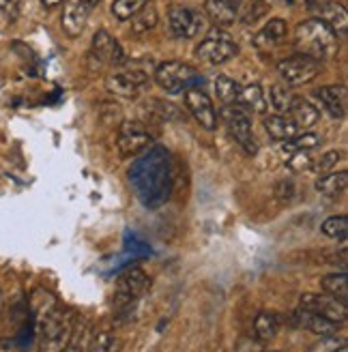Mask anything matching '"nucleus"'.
<instances>
[{
  "label": "nucleus",
  "mask_w": 348,
  "mask_h": 352,
  "mask_svg": "<svg viewBox=\"0 0 348 352\" xmlns=\"http://www.w3.org/2000/svg\"><path fill=\"white\" fill-rule=\"evenodd\" d=\"M239 54V45L228 32L213 26L196 47V56L206 65H226Z\"/></svg>",
  "instance_id": "5"
},
{
  "label": "nucleus",
  "mask_w": 348,
  "mask_h": 352,
  "mask_svg": "<svg viewBox=\"0 0 348 352\" xmlns=\"http://www.w3.org/2000/svg\"><path fill=\"white\" fill-rule=\"evenodd\" d=\"M280 331V316L273 311H260L254 320V338L260 344H269Z\"/></svg>",
  "instance_id": "25"
},
{
  "label": "nucleus",
  "mask_w": 348,
  "mask_h": 352,
  "mask_svg": "<svg viewBox=\"0 0 348 352\" xmlns=\"http://www.w3.org/2000/svg\"><path fill=\"white\" fill-rule=\"evenodd\" d=\"M312 164H314V157H312L307 151H297L290 155V160L286 162L288 170L292 172H303V170H312Z\"/></svg>",
  "instance_id": "37"
},
{
  "label": "nucleus",
  "mask_w": 348,
  "mask_h": 352,
  "mask_svg": "<svg viewBox=\"0 0 348 352\" xmlns=\"http://www.w3.org/2000/svg\"><path fill=\"white\" fill-rule=\"evenodd\" d=\"M168 24L174 37L179 39H194L200 34L204 28V17L200 11L183 7V5H174L168 9Z\"/></svg>",
  "instance_id": "10"
},
{
  "label": "nucleus",
  "mask_w": 348,
  "mask_h": 352,
  "mask_svg": "<svg viewBox=\"0 0 348 352\" xmlns=\"http://www.w3.org/2000/svg\"><path fill=\"white\" fill-rule=\"evenodd\" d=\"M286 114L292 118L294 125L299 127V131H301V129H303V131L312 129V127H314L316 122L320 120L318 108H316L314 103H309L307 99H303V97H292L290 108H288Z\"/></svg>",
  "instance_id": "21"
},
{
  "label": "nucleus",
  "mask_w": 348,
  "mask_h": 352,
  "mask_svg": "<svg viewBox=\"0 0 348 352\" xmlns=\"http://www.w3.org/2000/svg\"><path fill=\"white\" fill-rule=\"evenodd\" d=\"M151 74L142 72V69H131V72H116L106 78V88L112 95L118 97H135L142 88L149 84Z\"/></svg>",
  "instance_id": "14"
},
{
  "label": "nucleus",
  "mask_w": 348,
  "mask_h": 352,
  "mask_svg": "<svg viewBox=\"0 0 348 352\" xmlns=\"http://www.w3.org/2000/svg\"><path fill=\"white\" fill-rule=\"evenodd\" d=\"M157 22H160L157 9H155V5L149 0V3L131 17V30L135 34H144V32H149V30H153L155 26H157Z\"/></svg>",
  "instance_id": "26"
},
{
  "label": "nucleus",
  "mask_w": 348,
  "mask_h": 352,
  "mask_svg": "<svg viewBox=\"0 0 348 352\" xmlns=\"http://www.w3.org/2000/svg\"><path fill=\"white\" fill-rule=\"evenodd\" d=\"M320 286H323L325 294H331V296L338 298V301L348 303V275L344 271L342 273H331V275L323 277Z\"/></svg>",
  "instance_id": "28"
},
{
  "label": "nucleus",
  "mask_w": 348,
  "mask_h": 352,
  "mask_svg": "<svg viewBox=\"0 0 348 352\" xmlns=\"http://www.w3.org/2000/svg\"><path fill=\"white\" fill-rule=\"evenodd\" d=\"M290 101H292V95L288 93L286 86H282V84H273L271 86V91L267 95V103L277 114H286L288 108H290Z\"/></svg>",
  "instance_id": "30"
},
{
  "label": "nucleus",
  "mask_w": 348,
  "mask_h": 352,
  "mask_svg": "<svg viewBox=\"0 0 348 352\" xmlns=\"http://www.w3.org/2000/svg\"><path fill=\"white\" fill-rule=\"evenodd\" d=\"M74 314L63 309L54 298L47 307L39 309V350L41 352H67L74 333Z\"/></svg>",
  "instance_id": "2"
},
{
  "label": "nucleus",
  "mask_w": 348,
  "mask_h": 352,
  "mask_svg": "<svg viewBox=\"0 0 348 352\" xmlns=\"http://www.w3.org/2000/svg\"><path fill=\"white\" fill-rule=\"evenodd\" d=\"M118 346H120V342H118V338L112 336V333H97V336H93L86 352H116Z\"/></svg>",
  "instance_id": "36"
},
{
  "label": "nucleus",
  "mask_w": 348,
  "mask_h": 352,
  "mask_svg": "<svg viewBox=\"0 0 348 352\" xmlns=\"http://www.w3.org/2000/svg\"><path fill=\"white\" fill-rule=\"evenodd\" d=\"M3 307H5V296H3V290H0V318H3Z\"/></svg>",
  "instance_id": "42"
},
{
  "label": "nucleus",
  "mask_w": 348,
  "mask_h": 352,
  "mask_svg": "<svg viewBox=\"0 0 348 352\" xmlns=\"http://www.w3.org/2000/svg\"><path fill=\"white\" fill-rule=\"evenodd\" d=\"M153 76H155V82L160 84V88H164L168 95H181L189 91V88H200L204 82L198 69H194L187 63H179V60L162 63L155 69Z\"/></svg>",
  "instance_id": "4"
},
{
  "label": "nucleus",
  "mask_w": 348,
  "mask_h": 352,
  "mask_svg": "<svg viewBox=\"0 0 348 352\" xmlns=\"http://www.w3.org/2000/svg\"><path fill=\"white\" fill-rule=\"evenodd\" d=\"M265 131L275 142H286V140L299 135V127L294 125L288 114H271L265 116Z\"/></svg>",
  "instance_id": "22"
},
{
  "label": "nucleus",
  "mask_w": 348,
  "mask_h": 352,
  "mask_svg": "<svg viewBox=\"0 0 348 352\" xmlns=\"http://www.w3.org/2000/svg\"><path fill=\"white\" fill-rule=\"evenodd\" d=\"M146 3H149V0H114V3H112V15L120 22H127Z\"/></svg>",
  "instance_id": "32"
},
{
  "label": "nucleus",
  "mask_w": 348,
  "mask_h": 352,
  "mask_svg": "<svg viewBox=\"0 0 348 352\" xmlns=\"http://www.w3.org/2000/svg\"><path fill=\"white\" fill-rule=\"evenodd\" d=\"M219 116L224 120L226 129H228L230 138L250 157H254L258 153V142H256V135H254V129H252V118H250V114L243 110L241 105L235 103V105H224Z\"/></svg>",
  "instance_id": "6"
},
{
  "label": "nucleus",
  "mask_w": 348,
  "mask_h": 352,
  "mask_svg": "<svg viewBox=\"0 0 348 352\" xmlns=\"http://www.w3.org/2000/svg\"><path fill=\"white\" fill-rule=\"evenodd\" d=\"M41 3H43L45 7H56V5H63V3H67V0H41Z\"/></svg>",
  "instance_id": "41"
},
{
  "label": "nucleus",
  "mask_w": 348,
  "mask_h": 352,
  "mask_svg": "<svg viewBox=\"0 0 348 352\" xmlns=\"http://www.w3.org/2000/svg\"><path fill=\"white\" fill-rule=\"evenodd\" d=\"M93 336H95V333L91 331L89 322H86V320H76L74 322L72 340H69L67 350L69 352H86V350H89V344H91Z\"/></svg>",
  "instance_id": "29"
},
{
  "label": "nucleus",
  "mask_w": 348,
  "mask_h": 352,
  "mask_svg": "<svg viewBox=\"0 0 348 352\" xmlns=\"http://www.w3.org/2000/svg\"><path fill=\"white\" fill-rule=\"evenodd\" d=\"M316 191L320 193L323 198H329V200H336L340 198L342 193L346 191L348 187V172L342 170V172H327V174H320V179L316 181Z\"/></svg>",
  "instance_id": "23"
},
{
  "label": "nucleus",
  "mask_w": 348,
  "mask_h": 352,
  "mask_svg": "<svg viewBox=\"0 0 348 352\" xmlns=\"http://www.w3.org/2000/svg\"><path fill=\"white\" fill-rule=\"evenodd\" d=\"M286 34H288V24L282 20V17H273V20H269L263 28L256 32L254 45L258 50H273L280 43H284Z\"/></svg>",
  "instance_id": "20"
},
{
  "label": "nucleus",
  "mask_w": 348,
  "mask_h": 352,
  "mask_svg": "<svg viewBox=\"0 0 348 352\" xmlns=\"http://www.w3.org/2000/svg\"><path fill=\"white\" fill-rule=\"evenodd\" d=\"M273 193H275V198L280 200L282 204H290L292 200H297L299 189H297V185H294L292 181H280V183L275 185Z\"/></svg>",
  "instance_id": "38"
},
{
  "label": "nucleus",
  "mask_w": 348,
  "mask_h": 352,
  "mask_svg": "<svg viewBox=\"0 0 348 352\" xmlns=\"http://www.w3.org/2000/svg\"><path fill=\"white\" fill-rule=\"evenodd\" d=\"M97 3L99 0H67L63 9V17H61V24L67 37H72V39L80 37Z\"/></svg>",
  "instance_id": "12"
},
{
  "label": "nucleus",
  "mask_w": 348,
  "mask_h": 352,
  "mask_svg": "<svg viewBox=\"0 0 348 352\" xmlns=\"http://www.w3.org/2000/svg\"><path fill=\"white\" fill-rule=\"evenodd\" d=\"M312 9L316 11V20H320L323 24H327L331 28L338 39H344L348 32V13L346 9L336 3V0H320L316 5H309Z\"/></svg>",
  "instance_id": "16"
},
{
  "label": "nucleus",
  "mask_w": 348,
  "mask_h": 352,
  "mask_svg": "<svg viewBox=\"0 0 348 352\" xmlns=\"http://www.w3.org/2000/svg\"><path fill=\"white\" fill-rule=\"evenodd\" d=\"M316 99L325 108V112L331 118H344L346 105H348V93L346 86H323L316 91Z\"/></svg>",
  "instance_id": "19"
},
{
  "label": "nucleus",
  "mask_w": 348,
  "mask_h": 352,
  "mask_svg": "<svg viewBox=\"0 0 348 352\" xmlns=\"http://www.w3.org/2000/svg\"><path fill=\"white\" fill-rule=\"evenodd\" d=\"M20 3L22 0H0V15H3L5 20L13 22L17 13H20Z\"/></svg>",
  "instance_id": "40"
},
{
  "label": "nucleus",
  "mask_w": 348,
  "mask_h": 352,
  "mask_svg": "<svg viewBox=\"0 0 348 352\" xmlns=\"http://www.w3.org/2000/svg\"><path fill=\"white\" fill-rule=\"evenodd\" d=\"M239 91H241V84H239V82H235L232 78L219 76V78L215 80V93H217V97H219L226 105L237 103Z\"/></svg>",
  "instance_id": "33"
},
{
  "label": "nucleus",
  "mask_w": 348,
  "mask_h": 352,
  "mask_svg": "<svg viewBox=\"0 0 348 352\" xmlns=\"http://www.w3.org/2000/svg\"><path fill=\"white\" fill-rule=\"evenodd\" d=\"M127 176L138 200L151 210L160 208L162 204L168 202L174 185L170 153L160 144L146 148L131 164Z\"/></svg>",
  "instance_id": "1"
},
{
  "label": "nucleus",
  "mask_w": 348,
  "mask_h": 352,
  "mask_svg": "<svg viewBox=\"0 0 348 352\" xmlns=\"http://www.w3.org/2000/svg\"><path fill=\"white\" fill-rule=\"evenodd\" d=\"M292 322H294V327L305 329V331L314 333V336H320V338H334L340 331L338 322H331V320L323 318V316H318L314 311H307V309H301V307L292 314Z\"/></svg>",
  "instance_id": "17"
},
{
  "label": "nucleus",
  "mask_w": 348,
  "mask_h": 352,
  "mask_svg": "<svg viewBox=\"0 0 348 352\" xmlns=\"http://www.w3.org/2000/svg\"><path fill=\"white\" fill-rule=\"evenodd\" d=\"M342 346H346V344L338 336H334V338H323V342H318L316 346H312L309 352H338Z\"/></svg>",
  "instance_id": "39"
},
{
  "label": "nucleus",
  "mask_w": 348,
  "mask_h": 352,
  "mask_svg": "<svg viewBox=\"0 0 348 352\" xmlns=\"http://www.w3.org/2000/svg\"><path fill=\"white\" fill-rule=\"evenodd\" d=\"M185 108L189 110V114L196 118V122L206 129V131H213L217 127V110L204 91L200 88H189L185 91Z\"/></svg>",
  "instance_id": "13"
},
{
  "label": "nucleus",
  "mask_w": 348,
  "mask_h": 352,
  "mask_svg": "<svg viewBox=\"0 0 348 352\" xmlns=\"http://www.w3.org/2000/svg\"><path fill=\"white\" fill-rule=\"evenodd\" d=\"M299 307L307 309V311H314V314L323 316V318L338 322V324H342L348 318V303L338 301V298L331 294H303L299 301Z\"/></svg>",
  "instance_id": "11"
},
{
  "label": "nucleus",
  "mask_w": 348,
  "mask_h": 352,
  "mask_svg": "<svg viewBox=\"0 0 348 352\" xmlns=\"http://www.w3.org/2000/svg\"><path fill=\"white\" fill-rule=\"evenodd\" d=\"M277 74L290 86H301L314 82L320 74V63L305 54H294L277 63Z\"/></svg>",
  "instance_id": "8"
},
{
  "label": "nucleus",
  "mask_w": 348,
  "mask_h": 352,
  "mask_svg": "<svg viewBox=\"0 0 348 352\" xmlns=\"http://www.w3.org/2000/svg\"><path fill=\"white\" fill-rule=\"evenodd\" d=\"M153 140H155L153 133L142 125V122L127 120L120 125V131H118V140H116L118 155L123 157V160L142 155L146 148L153 146Z\"/></svg>",
  "instance_id": "7"
},
{
  "label": "nucleus",
  "mask_w": 348,
  "mask_h": 352,
  "mask_svg": "<svg viewBox=\"0 0 348 352\" xmlns=\"http://www.w3.org/2000/svg\"><path fill=\"white\" fill-rule=\"evenodd\" d=\"M151 288V277L142 269H129L116 281L114 303L116 307H129Z\"/></svg>",
  "instance_id": "9"
},
{
  "label": "nucleus",
  "mask_w": 348,
  "mask_h": 352,
  "mask_svg": "<svg viewBox=\"0 0 348 352\" xmlns=\"http://www.w3.org/2000/svg\"><path fill=\"white\" fill-rule=\"evenodd\" d=\"M237 105H241L243 110H252L256 114H265L269 110L267 93L263 91V86H258V84L241 86L239 97H237Z\"/></svg>",
  "instance_id": "24"
},
{
  "label": "nucleus",
  "mask_w": 348,
  "mask_h": 352,
  "mask_svg": "<svg viewBox=\"0 0 348 352\" xmlns=\"http://www.w3.org/2000/svg\"><path fill=\"white\" fill-rule=\"evenodd\" d=\"M294 45L299 47L301 54L320 63L338 54L340 39L327 24L316 20V17H312V20L301 22L297 30H294Z\"/></svg>",
  "instance_id": "3"
},
{
  "label": "nucleus",
  "mask_w": 348,
  "mask_h": 352,
  "mask_svg": "<svg viewBox=\"0 0 348 352\" xmlns=\"http://www.w3.org/2000/svg\"><path fill=\"white\" fill-rule=\"evenodd\" d=\"M146 110L151 114H155L160 120H174V122H183L187 116L185 112H181L177 105L170 103V101H164V99H149L146 101Z\"/></svg>",
  "instance_id": "27"
},
{
  "label": "nucleus",
  "mask_w": 348,
  "mask_h": 352,
  "mask_svg": "<svg viewBox=\"0 0 348 352\" xmlns=\"http://www.w3.org/2000/svg\"><path fill=\"white\" fill-rule=\"evenodd\" d=\"M91 58L97 60V67H103V65L116 67L125 63V52L108 30H97L93 37V45H91Z\"/></svg>",
  "instance_id": "15"
},
{
  "label": "nucleus",
  "mask_w": 348,
  "mask_h": 352,
  "mask_svg": "<svg viewBox=\"0 0 348 352\" xmlns=\"http://www.w3.org/2000/svg\"><path fill=\"white\" fill-rule=\"evenodd\" d=\"M342 160H344V151H336V148L327 151L318 157L314 164H312V170L318 172V174H327V172H331Z\"/></svg>",
  "instance_id": "35"
},
{
  "label": "nucleus",
  "mask_w": 348,
  "mask_h": 352,
  "mask_svg": "<svg viewBox=\"0 0 348 352\" xmlns=\"http://www.w3.org/2000/svg\"><path fill=\"white\" fill-rule=\"evenodd\" d=\"M320 230L325 236L329 239H336V241H344L348 234V217L346 215H334L323 221Z\"/></svg>",
  "instance_id": "31"
},
{
  "label": "nucleus",
  "mask_w": 348,
  "mask_h": 352,
  "mask_svg": "<svg viewBox=\"0 0 348 352\" xmlns=\"http://www.w3.org/2000/svg\"><path fill=\"white\" fill-rule=\"evenodd\" d=\"M320 144V138L316 133H309L305 131L303 135H294L290 140L284 142V151L286 153H297V151H309V148H316Z\"/></svg>",
  "instance_id": "34"
},
{
  "label": "nucleus",
  "mask_w": 348,
  "mask_h": 352,
  "mask_svg": "<svg viewBox=\"0 0 348 352\" xmlns=\"http://www.w3.org/2000/svg\"><path fill=\"white\" fill-rule=\"evenodd\" d=\"M204 11L217 28L235 24L241 15V0H204Z\"/></svg>",
  "instance_id": "18"
}]
</instances>
